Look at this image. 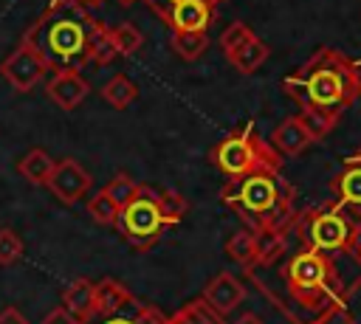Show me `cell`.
<instances>
[{
	"label": "cell",
	"mask_w": 361,
	"mask_h": 324,
	"mask_svg": "<svg viewBox=\"0 0 361 324\" xmlns=\"http://www.w3.org/2000/svg\"><path fill=\"white\" fill-rule=\"evenodd\" d=\"M299 107L319 104L344 110L361 99V73L358 62L344 56L336 48H319L305 65L288 73L279 85Z\"/></svg>",
	"instance_id": "6da1fadb"
},
{
	"label": "cell",
	"mask_w": 361,
	"mask_h": 324,
	"mask_svg": "<svg viewBox=\"0 0 361 324\" xmlns=\"http://www.w3.org/2000/svg\"><path fill=\"white\" fill-rule=\"evenodd\" d=\"M99 20L90 14V6L82 0H51V6L31 23L23 39H28L51 65L56 68H82L87 65L90 34Z\"/></svg>",
	"instance_id": "7a4b0ae2"
},
{
	"label": "cell",
	"mask_w": 361,
	"mask_h": 324,
	"mask_svg": "<svg viewBox=\"0 0 361 324\" xmlns=\"http://www.w3.org/2000/svg\"><path fill=\"white\" fill-rule=\"evenodd\" d=\"M220 200L226 208H231L248 228H290L296 208V189L288 177L279 172H251L240 177H228L220 189Z\"/></svg>",
	"instance_id": "3957f363"
},
{
	"label": "cell",
	"mask_w": 361,
	"mask_h": 324,
	"mask_svg": "<svg viewBox=\"0 0 361 324\" xmlns=\"http://www.w3.org/2000/svg\"><path fill=\"white\" fill-rule=\"evenodd\" d=\"M209 161L214 169H220L226 177H240L251 172H279L282 169V155L271 147V141L259 138L254 132V124H243L231 135H226L212 152Z\"/></svg>",
	"instance_id": "277c9868"
},
{
	"label": "cell",
	"mask_w": 361,
	"mask_h": 324,
	"mask_svg": "<svg viewBox=\"0 0 361 324\" xmlns=\"http://www.w3.org/2000/svg\"><path fill=\"white\" fill-rule=\"evenodd\" d=\"M350 231H353V223L347 220L344 206L338 200L307 206V208L296 211V217L290 223V237L302 248L322 251V254H336V251L347 248Z\"/></svg>",
	"instance_id": "5b68a950"
},
{
	"label": "cell",
	"mask_w": 361,
	"mask_h": 324,
	"mask_svg": "<svg viewBox=\"0 0 361 324\" xmlns=\"http://www.w3.org/2000/svg\"><path fill=\"white\" fill-rule=\"evenodd\" d=\"M116 228L135 251H149L158 242L161 231L166 228V223L158 211V189L141 183L138 194L121 208Z\"/></svg>",
	"instance_id": "8992f818"
},
{
	"label": "cell",
	"mask_w": 361,
	"mask_h": 324,
	"mask_svg": "<svg viewBox=\"0 0 361 324\" xmlns=\"http://www.w3.org/2000/svg\"><path fill=\"white\" fill-rule=\"evenodd\" d=\"M48 70H51L48 59H45L28 39H20V45H17V48L3 59V65H0L3 79H6L17 93L34 90V87L48 76Z\"/></svg>",
	"instance_id": "52a82bcc"
},
{
	"label": "cell",
	"mask_w": 361,
	"mask_h": 324,
	"mask_svg": "<svg viewBox=\"0 0 361 324\" xmlns=\"http://www.w3.org/2000/svg\"><path fill=\"white\" fill-rule=\"evenodd\" d=\"M90 183H93V177H90V172H87L79 161L62 158V161H56V166H54V175H51V180H48V189H51V194H54L59 203L73 206L76 200H82V197L90 192Z\"/></svg>",
	"instance_id": "ba28073f"
},
{
	"label": "cell",
	"mask_w": 361,
	"mask_h": 324,
	"mask_svg": "<svg viewBox=\"0 0 361 324\" xmlns=\"http://www.w3.org/2000/svg\"><path fill=\"white\" fill-rule=\"evenodd\" d=\"M45 93L59 110H76L87 99L90 85L76 68H56L45 82Z\"/></svg>",
	"instance_id": "9c48e42d"
},
{
	"label": "cell",
	"mask_w": 361,
	"mask_h": 324,
	"mask_svg": "<svg viewBox=\"0 0 361 324\" xmlns=\"http://www.w3.org/2000/svg\"><path fill=\"white\" fill-rule=\"evenodd\" d=\"M203 299H206L220 316H226V313L237 310V304L245 299V287H243V282H240L237 276H231L228 270H223V273H217V276L203 287Z\"/></svg>",
	"instance_id": "30bf717a"
},
{
	"label": "cell",
	"mask_w": 361,
	"mask_h": 324,
	"mask_svg": "<svg viewBox=\"0 0 361 324\" xmlns=\"http://www.w3.org/2000/svg\"><path fill=\"white\" fill-rule=\"evenodd\" d=\"M268 141H271V147H274L282 158L302 155V152L313 144L310 135H307V130H305V124L299 121V116H290V118H285L282 124H276L274 132L268 135Z\"/></svg>",
	"instance_id": "8fae6325"
},
{
	"label": "cell",
	"mask_w": 361,
	"mask_h": 324,
	"mask_svg": "<svg viewBox=\"0 0 361 324\" xmlns=\"http://www.w3.org/2000/svg\"><path fill=\"white\" fill-rule=\"evenodd\" d=\"M214 17V6L209 0H180L172 6L166 25L180 31H206Z\"/></svg>",
	"instance_id": "7c38bea8"
},
{
	"label": "cell",
	"mask_w": 361,
	"mask_h": 324,
	"mask_svg": "<svg viewBox=\"0 0 361 324\" xmlns=\"http://www.w3.org/2000/svg\"><path fill=\"white\" fill-rule=\"evenodd\" d=\"M330 189L344 208H361V163L344 161V169L330 180Z\"/></svg>",
	"instance_id": "4fadbf2b"
},
{
	"label": "cell",
	"mask_w": 361,
	"mask_h": 324,
	"mask_svg": "<svg viewBox=\"0 0 361 324\" xmlns=\"http://www.w3.org/2000/svg\"><path fill=\"white\" fill-rule=\"evenodd\" d=\"M62 304H65L73 316H79V318L85 321L87 316L96 313V282H90V279H85V276L73 279V282L62 290Z\"/></svg>",
	"instance_id": "5bb4252c"
},
{
	"label": "cell",
	"mask_w": 361,
	"mask_h": 324,
	"mask_svg": "<svg viewBox=\"0 0 361 324\" xmlns=\"http://www.w3.org/2000/svg\"><path fill=\"white\" fill-rule=\"evenodd\" d=\"M254 237H257V262H274L290 248V228L262 225V228H254Z\"/></svg>",
	"instance_id": "9a60e30c"
},
{
	"label": "cell",
	"mask_w": 361,
	"mask_h": 324,
	"mask_svg": "<svg viewBox=\"0 0 361 324\" xmlns=\"http://www.w3.org/2000/svg\"><path fill=\"white\" fill-rule=\"evenodd\" d=\"M268 54H271V48H268V42H262L257 34L248 39V42H243L237 51H231V54H226L228 56V62H231V68L237 70V73H257L262 65H265V59H268Z\"/></svg>",
	"instance_id": "2e32d148"
},
{
	"label": "cell",
	"mask_w": 361,
	"mask_h": 324,
	"mask_svg": "<svg viewBox=\"0 0 361 324\" xmlns=\"http://www.w3.org/2000/svg\"><path fill=\"white\" fill-rule=\"evenodd\" d=\"M338 116L341 110H333V107H319V104H305L299 110V121L305 124L310 141H322L333 132V127L338 124Z\"/></svg>",
	"instance_id": "e0dca14e"
},
{
	"label": "cell",
	"mask_w": 361,
	"mask_h": 324,
	"mask_svg": "<svg viewBox=\"0 0 361 324\" xmlns=\"http://www.w3.org/2000/svg\"><path fill=\"white\" fill-rule=\"evenodd\" d=\"M54 166H56V161H54L45 149L34 147V149H28V152L20 158L17 172H20L28 183H34V186H48V180H51V175H54Z\"/></svg>",
	"instance_id": "ac0fdd59"
},
{
	"label": "cell",
	"mask_w": 361,
	"mask_h": 324,
	"mask_svg": "<svg viewBox=\"0 0 361 324\" xmlns=\"http://www.w3.org/2000/svg\"><path fill=\"white\" fill-rule=\"evenodd\" d=\"M133 301V293L113 276H104L96 282V310L99 313H113V310H121Z\"/></svg>",
	"instance_id": "d6986e66"
},
{
	"label": "cell",
	"mask_w": 361,
	"mask_h": 324,
	"mask_svg": "<svg viewBox=\"0 0 361 324\" xmlns=\"http://www.w3.org/2000/svg\"><path fill=\"white\" fill-rule=\"evenodd\" d=\"M166 324H226V321H223V316L200 296V299L183 304L180 310H175Z\"/></svg>",
	"instance_id": "ffe728a7"
},
{
	"label": "cell",
	"mask_w": 361,
	"mask_h": 324,
	"mask_svg": "<svg viewBox=\"0 0 361 324\" xmlns=\"http://www.w3.org/2000/svg\"><path fill=\"white\" fill-rule=\"evenodd\" d=\"M102 99L110 104V107H116V110H127L133 101H135V96H138V87H135V82L133 79H127L124 73H118V76H113V79H107L104 85H102Z\"/></svg>",
	"instance_id": "44dd1931"
},
{
	"label": "cell",
	"mask_w": 361,
	"mask_h": 324,
	"mask_svg": "<svg viewBox=\"0 0 361 324\" xmlns=\"http://www.w3.org/2000/svg\"><path fill=\"white\" fill-rule=\"evenodd\" d=\"M169 45H172V51H175L180 59L195 62V59L206 51L209 37H206V31H180V28H172Z\"/></svg>",
	"instance_id": "7402d4cb"
},
{
	"label": "cell",
	"mask_w": 361,
	"mask_h": 324,
	"mask_svg": "<svg viewBox=\"0 0 361 324\" xmlns=\"http://www.w3.org/2000/svg\"><path fill=\"white\" fill-rule=\"evenodd\" d=\"M118 56L116 42H113V31L99 23L90 34V45H87V65H110Z\"/></svg>",
	"instance_id": "603a6c76"
},
{
	"label": "cell",
	"mask_w": 361,
	"mask_h": 324,
	"mask_svg": "<svg viewBox=\"0 0 361 324\" xmlns=\"http://www.w3.org/2000/svg\"><path fill=\"white\" fill-rule=\"evenodd\" d=\"M226 254H228V259H234L243 268L254 265L257 262V237H254V231L240 228L237 234H231L228 242H226Z\"/></svg>",
	"instance_id": "cb8c5ba5"
},
{
	"label": "cell",
	"mask_w": 361,
	"mask_h": 324,
	"mask_svg": "<svg viewBox=\"0 0 361 324\" xmlns=\"http://www.w3.org/2000/svg\"><path fill=\"white\" fill-rule=\"evenodd\" d=\"M87 214H90V220L93 223H99V225H116V220H118V214H121V206L104 192V189H99L90 200H87Z\"/></svg>",
	"instance_id": "d4e9b609"
},
{
	"label": "cell",
	"mask_w": 361,
	"mask_h": 324,
	"mask_svg": "<svg viewBox=\"0 0 361 324\" xmlns=\"http://www.w3.org/2000/svg\"><path fill=\"white\" fill-rule=\"evenodd\" d=\"M158 211H161V217H164V223L169 228V225H175V223H180L186 217L189 200L175 189H164V192H158Z\"/></svg>",
	"instance_id": "484cf974"
},
{
	"label": "cell",
	"mask_w": 361,
	"mask_h": 324,
	"mask_svg": "<svg viewBox=\"0 0 361 324\" xmlns=\"http://www.w3.org/2000/svg\"><path fill=\"white\" fill-rule=\"evenodd\" d=\"M110 31H113V42H116L118 56H133V54L141 48V42H144L141 31H138L133 23H121V25H116V28H110Z\"/></svg>",
	"instance_id": "4316f807"
},
{
	"label": "cell",
	"mask_w": 361,
	"mask_h": 324,
	"mask_svg": "<svg viewBox=\"0 0 361 324\" xmlns=\"http://www.w3.org/2000/svg\"><path fill=\"white\" fill-rule=\"evenodd\" d=\"M138 189H141V183H138V180H133L127 172H118V175L104 186V192H107V194H110L121 208H124V206L138 194Z\"/></svg>",
	"instance_id": "83f0119b"
},
{
	"label": "cell",
	"mask_w": 361,
	"mask_h": 324,
	"mask_svg": "<svg viewBox=\"0 0 361 324\" xmlns=\"http://www.w3.org/2000/svg\"><path fill=\"white\" fill-rule=\"evenodd\" d=\"M23 239L11 228H0V268H11L14 262L23 259Z\"/></svg>",
	"instance_id": "f1b7e54d"
},
{
	"label": "cell",
	"mask_w": 361,
	"mask_h": 324,
	"mask_svg": "<svg viewBox=\"0 0 361 324\" xmlns=\"http://www.w3.org/2000/svg\"><path fill=\"white\" fill-rule=\"evenodd\" d=\"M251 37H254V31H251L245 23L237 20V23H231V25L220 34V48H223L226 54H231V51H237L243 42H248Z\"/></svg>",
	"instance_id": "f546056e"
},
{
	"label": "cell",
	"mask_w": 361,
	"mask_h": 324,
	"mask_svg": "<svg viewBox=\"0 0 361 324\" xmlns=\"http://www.w3.org/2000/svg\"><path fill=\"white\" fill-rule=\"evenodd\" d=\"M133 304H135V296H133V301L127 304V307H121V310H113V313H93V316H87L82 324H135V313H133Z\"/></svg>",
	"instance_id": "4dcf8cb0"
},
{
	"label": "cell",
	"mask_w": 361,
	"mask_h": 324,
	"mask_svg": "<svg viewBox=\"0 0 361 324\" xmlns=\"http://www.w3.org/2000/svg\"><path fill=\"white\" fill-rule=\"evenodd\" d=\"M316 324H358L355 316L350 313L347 301H338V304H330L327 310H322L316 316Z\"/></svg>",
	"instance_id": "1f68e13d"
},
{
	"label": "cell",
	"mask_w": 361,
	"mask_h": 324,
	"mask_svg": "<svg viewBox=\"0 0 361 324\" xmlns=\"http://www.w3.org/2000/svg\"><path fill=\"white\" fill-rule=\"evenodd\" d=\"M133 313H135V324H166V321H169V316H166L161 307L147 304V301H141V299H135Z\"/></svg>",
	"instance_id": "d6a6232c"
},
{
	"label": "cell",
	"mask_w": 361,
	"mask_h": 324,
	"mask_svg": "<svg viewBox=\"0 0 361 324\" xmlns=\"http://www.w3.org/2000/svg\"><path fill=\"white\" fill-rule=\"evenodd\" d=\"M141 3H147L149 6V11L161 20V23H166L169 20V11H172V6L175 3H180V0H141ZM212 6H220V3H226V0H209Z\"/></svg>",
	"instance_id": "836d02e7"
},
{
	"label": "cell",
	"mask_w": 361,
	"mask_h": 324,
	"mask_svg": "<svg viewBox=\"0 0 361 324\" xmlns=\"http://www.w3.org/2000/svg\"><path fill=\"white\" fill-rule=\"evenodd\" d=\"M42 324H82V318H79V316H73L65 304H59V307H54V310L42 318Z\"/></svg>",
	"instance_id": "e575fe53"
},
{
	"label": "cell",
	"mask_w": 361,
	"mask_h": 324,
	"mask_svg": "<svg viewBox=\"0 0 361 324\" xmlns=\"http://www.w3.org/2000/svg\"><path fill=\"white\" fill-rule=\"evenodd\" d=\"M0 324H28V318L17 307H3L0 310Z\"/></svg>",
	"instance_id": "d590c367"
},
{
	"label": "cell",
	"mask_w": 361,
	"mask_h": 324,
	"mask_svg": "<svg viewBox=\"0 0 361 324\" xmlns=\"http://www.w3.org/2000/svg\"><path fill=\"white\" fill-rule=\"evenodd\" d=\"M347 248L361 259V220H355V223H353V231H350V242H347Z\"/></svg>",
	"instance_id": "8d00e7d4"
},
{
	"label": "cell",
	"mask_w": 361,
	"mask_h": 324,
	"mask_svg": "<svg viewBox=\"0 0 361 324\" xmlns=\"http://www.w3.org/2000/svg\"><path fill=\"white\" fill-rule=\"evenodd\" d=\"M234 324H265V321H262L257 313H243V316H240Z\"/></svg>",
	"instance_id": "74e56055"
},
{
	"label": "cell",
	"mask_w": 361,
	"mask_h": 324,
	"mask_svg": "<svg viewBox=\"0 0 361 324\" xmlns=\"http://www.w3.org/2000/svg\"><path fill=\"white\" fill-rule=\"evenodd\" d=\"M347 161H355V163H361V147H358L353 155H347Z\"/></svg>",
	"instance_id": "f35d334b"
},
{
	"label": "cell",
	"mask_w": 361,
	"mask_h": 324,
	"mask_svg": "<svg viewBox=\"0 0 361 324\" xmlns=\"http://www.w3.org/2000/svg\"><path fill=\"white\" fill-rule=\"evenodd\" d=\"M118 6H124V8H130V6H135V3H141V0H116Z\"/></svg>",
	"instance_id": "ab89813d"
},
{
	"label": "cell",
	"mask_w": 361,
	"mask_h": 324,
	"mask_svg": "<svg viewBox=\"0 0 361 324\" xmlns=\"http://www.w3.org/2000/svg\"><path fill=\"white\" fill-rule=\"evenodd\" d=\"M82 3H87V6H93V3H99V0H82Z\"/></svg>",
	"instance_id": "60d3db41"
},
{
	"label": "cell",
	"mask_w": 361,
	"mask_h": 324,
	"mask_svg": "<svg viewBox=\"0 0 361 324\" xmlns=\"http://www.w3.org/2000/svg\"><path fill=\"white\" fill-rule=\"evenodd\" d=\"M305 324H316V318H313V321H305Z\"/></svg>",
	"instance_id": "b9f144b4"
}]
</instances>
